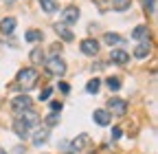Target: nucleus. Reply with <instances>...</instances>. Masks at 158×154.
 <instances>
[{"mask_svg":"<svg viewBox=\"0 0 158 154\" xmlns=\"http://www.w3.org/2000/svg\"><path fill=\"white\" fill-rule=\"evenodd\" d=\"M18 84H20V88H22L24 92L31 90V88H35V84H37V71L35 68H22L18 73Z\"/></svg>","mask_w":158,"mask_h":154,"instance_id":"obj_1","label":"nucleus"},{"mask_svg":"<svg viewBox=\"0 0 158 154\" xmlns=\"http://www.w3.org/2000/svg\"><path fill=\"white\" fill-rule=\"evenodd\" d=\"M86 148H90V137H88V134H79L75 141H70V143L64 141V143H62V150H66V152H70V154L84 152Z\"/></svg>","mask_w":158,"mask_h":154,"instance_id":"obj_2","label":"nucleus"},{"mask_svg":"<svg viewBox=\"0 0 158 154\" xmlns=\"http://www.w3.org/2000/svg\"><path fill=\"white\" fill-rule=\"evenodd\" d=\"M46 71H48L53 77H62V75L66 73V62H64L59 55H53V57H48V60H46Z\"/></svg>","mask_w":158,"mask_h":154,"instance_id":"obj_3","label":"nucleus"},{"mask_svg":"<svg viewBox=\"0 0 158 154\" xmlns=\"http://www.w3.org/2000/svg\"><path fill=\"white\" fill-rule=\"evenodd\" d=\"M108 110H110L112 114H116V117H123V114L127 112V101L112 97V99H108Z\"/></svg>","mask_w":158,"mask_h":154,"instance_id":"obj_4","label":"nucleus"},{"mask_svg":"<svg viewBox=\"0 0 158 154\" xmlns=\"http://www.w3.org/2000/svg\"><path fill=\"white\" fill-rule=\"evenodd\" d=\"M31 108V99L27 97V95H20V97H15L13 101H11V110H13V114L18 117L20 112H24V110H29Z\"/></svg>","mask_w":158,"mask_h":154,"instance_id":"obj_5","label":"nucleus"},{"mask_svg":"<svg viewBox=\"0 0 158 154\" xmlns=\"http://www.w3.org/2000/svg\"><path fill=\"white\" fill-rule=\"evenodd\" d=\"M62 20H64V24H75L79 20V9L77 7H66L62 11Z\"/></svg>","mask_w":158,"mask_h":154,"instance_id":"obj_6","label":"nucleus"},{"mask_svg":"<svg viewBox=\"0 0 158 154\" xmlns=\"http://www.w3.org/2000/svg\"><path fill=\"white\" fill-rule=\"evenodd\" d=\"M29 123L27 121H22V119H20V117H15V123H13V132L18 134V137L20 139H29Z\"/></svg>","mask_w":158,"mask_h":154,"instance_id":"obj_7","label":"nucleus"},{"mask_svg":"<svg viewBox=\"0 0 158 154\" xmlns=\"http://www.w3.org/2000/svg\"><path fill=\"white\" fill-rule=\"evenodd\" d=\"M149 51H152V44H149L147 40H141V42H138V46L134 49V57L143 60V57H147V55H149Z\"/></svg>","mask_w":158,"mask_h":154,"instance_id":"obj_8","label":"nucleus"},{"mask_svg":"<svg viewBox=\"0 0 158 154\" xmlns=\"http://www.w3.org/2000/svg\"><path fill=\"white\" fill-rule=\"evenodd\" d=\"M81 53H86V55H97V53H99V42H97V40H84V42H81Z\"/></svg>","mask_w":158,"mask_h":154,"instance_id":"obj_9","label":"nucleus"},{"mask_svg":"<svg viewBox=\"0 0 158 154\" xmlns=\"http://www.w3.org/2000/svg\"><path fill=\"white\" fill-rule=\"evenodd\" d=\"M18 117L22 119V121H27L29 126H33V123H37V121H40V114H37L35 110H31V108H29V110H24V112H20Z\"/></svg>","mask_w":158,"mask_h":154,"instance_id":"obj_10","label":"nucleus"},{"mask_svg":"<svg viewBox=\"0 0 158 154\" xmlns=\"http://www.w3.org/2000/svg\"><path fill=\"white\" fill-rule=\"evenodd\" d=\"M92 119H94V123H99V126H110V112H106V110H94Z\"/></svg>","mask_w":158,"mask_h":154,"instance_id":"obj_11","label":"nucleus"},{"mask_svg":"<svg viewBox=\"0 0 158 154\" xmlns=\"http://www.w3.org/2000/svg\"><path fill=\"white\" fill-rule=\"evenodd\" d=\"M0 31H2L5 35H11L15 31V20H13V18H5V20L0 22Z\"/></svg>","mask_w":158,"mask_h":154,"instance_id":"obj_12","label":"nucleus"},{"mask_svg":"<svg viewBox=\"0 0 158 154\" xmlns=\"http://www.w3.org/2000/svg\"><path fill=\"white\" fill-rule=\"evenodd\" d=\"M48 134H51V130L48 128H42V130H37L35 132V137H33V143H35V148H40L46 139H48Z\"/></svg>","mask_w":158,"mask_h":154,"instance_id":"obj_13","label":"nucleus"},{"mask_svg":"<svg viewBox=\"0 0 158 154\" xmlns=\"http://www.w3.org/2000/svg\"><path fill=\"white\" fill-rule=\"evenodd\" d=\"M110 60H112L114 64H125V62L130 60V55H127L125 51H112V53H110Z\"/></svg>","mask_w":158,"mask_h":154,"instance_id":"obj_14","label":"nucleus"},{"mask_svg":"<svg viewBox=\"0 0 158 154\" xmlns=\"http://www.w3.org/2000/svg\"><path fill=\"white\" fill-rule=\"evenodd\" d=\"M147 35H149L147 24H141V27H136V29L132 31V37H134V40H147Z\"/></svg>","mask_w":158,"mask_h":154,"instance_id":"obj_15","label":"nucleus"},{"mask_svg":"<svg viewBox=\"0 0 158 154\" xmlns=\"http://www.w3.org/2000/svg\"><path fill=\"white\" fill-rule=\"evenodd\" d=\"M103 42H106L108 46H116V44L123 42V37L118 35V33H106V35H103Z\"/></svg>","mask_w":158,"mask_h":154,"instance_id":"obj_16","label":"nucleus"},{"mask_svg":"<svg viewBox=\"0 0 158 154\" xmlns=\"http://www.w3.org/2000/svg\"><path fill=\"white\" fill-rule=\"evenodd\" d=\"M24 40H27V42H40V40H42V31H35V29L27 31Z\"/></svg>","mask_w":158,"mask_h":154,"instance_id":"obj_17","label":"nucleus"},{"mask_svg":"<svg viewBox=\"0 0 158 154\" xmlns=\"http://www.w3.org/2000/svg\"><path fill=\"white\" fill-rule=\"evenodd\" d=\"M99 86H101V82H99V77H92V79H90V82L86 84V90H88L90 95H97Z\"/></svg>","mask_w":158,"mask_h":154,"instance_id":"obj_18","label":"nucleus"},{"mask_svg":"<svg viewBox=\"0 0 158 154\" xmlns=\"http://www.w3.org/2000/svg\"><path fill=\"white\" fill-rule=\"evenodd\" d=\"M55 31H57L59 35H62L66 42H73V33H70V31H68V29H66L64 24H57V27H55Z\"/></svg>","mask_w":158,"mask_h":154,"instance_id":"obj_19","label":"nucleus"},{"mask_svg":"<svg viewBox=\"0 0 158 154\" xmlns=\"http://www.w3.org/2000/svg\"><path fill=\"white\" fill-rule=\"evenodd\" d=\"M40 5H42V9H44L46 13H53V11L57 9V2H55V0H40Z\"/></svg>","mask_w":158,"mask_h":154,"instance_id":"obj_20","label":"nucleus"},{"mask_svg":"<svg viewBox=\"0 0 158 154\" xmlns=\"http://www.w3.org/2000/svg\"><path fill=\"white\" fill-rule=\"evenodd\" d=\"M31 60H33L35 64H42V60H44V51H42V49H35V51L31 53Z\"/></svg>","mask_w":158,"mask_h":154,"instance_id":"obj_21","label":"nucleus"},{"mask_svg":"<svg viewBox=\"0 0 158 154\" xmlns=\"http://www.w3.org/2000/svg\"><path fill=\"white\" fill-rule=\"evenodd\" d=\"M106 84H108V88H110V90H118V88H121V82H118L116 77H108Z\"/></svg>","mask_w":158,"mask_h":154,"instance_id":"obj_22","label":"nucleus"},{"mask_svg":"<svg viewBox=\"0 0 158 154\" xmlns=\"http://www.w3.org/2000/svg\"><path fill=\"white\" fill-rule=\"evenodd\" d=\"M44 121H46V126H55V123H59V112H53V114H48V117H46Z\"/></svg>","mask_w":158,"mask_h":154,"instance_id":"obj_23","label":"nucleus"},{"mask_svg":"<svg viewBox=\"0 0 158 154\" xmlns=\"http://www.w3.org/2000/svg\"><path fill=\"white\" fill-rule=\"evenodd\" d=\"M51 92H53V88L48 86V88H44L42 92H40V101H48L51 99Z\"/></svg>","mask_w":158,"mask_h":154,"instance_id":"obj_24","label":"nucleus"},{"mask_svg":"<svg viewBox=\"0 0 158 154\" xmlns=\"http://www.w3.org/2000/svg\"><path fill=\"white\" fill-rule=\"evenodd\" d=\"M145 2V9H149V11H156V0H143Z\"/></svg>","mask_w":158,"mask_h":154,"instance_id":"obj_25","label":"nucleus"},{"mask_svg":"<svg viewBox=\"0 0 158 154\" xmlns=\"http://www.w3.org/2000/svg\"><path fill=\"white\" fill-rule=\"evenodd\" d=\"M51 110H53V112L62 110V101H51Z\"/></svg>","mask_w":158,"mask_h":154,"instance_id":"obj_26","label":"nucleus"},{"mask_svg":"<svg viewBox=\"0 0 158 154\" xmlns=\"http://www.w3.org/2000/svg\"><path fill=\"white\" fill-rule=\"evenodd\" d=\"M121 128H112V139H121Z\"/></svg>","mask_w":158,"mask_h":154,"instance_id":"obj_27","label":"nucleus"},{"mask_svg":"<svg viewBox=\"0 0 158 154\" xmlns=\"http://www.w3.org/2000/svg\"><path fill=\"white\" fill-rule=\"evenodd\" d=\"M59 90H62V92H68V90H70V86H68L66 82H62V84H59Z\"/></svg>","mask_w":158,"mask_h":154,"instance_id":"obj_28","label":"nucleus"},{"mask_svg":"<svg viewBox=\"0 0 158 154\" xmlns=\"http://www.w3.org/2000/svg\"><path fill=\"white\" fill-rule=\"evenodd\" d=\"M0 154H7V152H5V150H2V148H0Z\"/></svg>","mask_w":158,"mask_h":154,"instance_id":"obj_29","label":"nucleus"}]
</instances>
